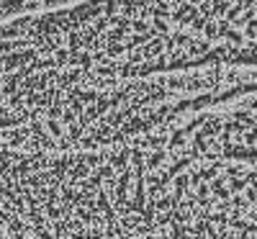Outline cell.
Returning <instances> with one entry per match:
<instances>
[{
    "mask_svg": "<svg viewBox=\"0 0 257 239\" xmlns=\"http://www.w3.org/2000/svg\"><path fill=\"white\" fill-rule=\"evenodd\" d=\"M77 3H85V0H0V21L54 13V11L72 8Z\"/></svg>",
    "mask_w": 257,
    "mask_h": 239,
    "instance_id": "obj_1",
    "label": "cell"
}]
</instances>
